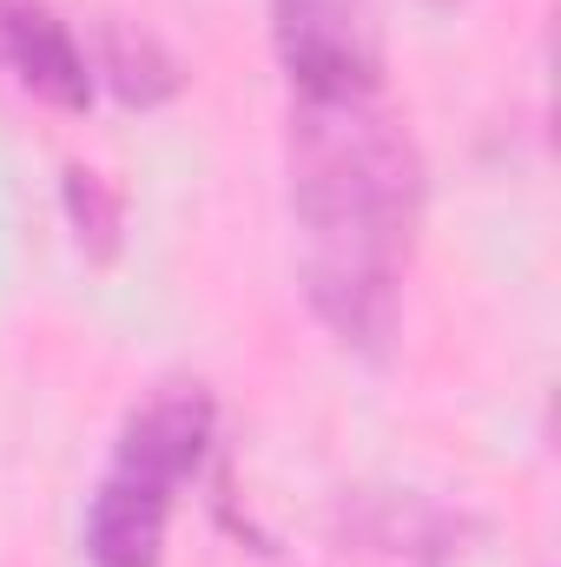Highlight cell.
I'll return each instance as SVG.
<instances>
[{
    "label": "cell",
    "instance_id": "277c9868",
    "mask_svg": "<svg viewBox=\"0 0 561 567\" xmlns=\"http://www.w3.org/2000/svg\"><path fill=\"white\" fill-rule=\"evenodd\" d=\"M165 515H172V488L140 475V468H126V462H113V475L100 482L93 515H86L93 567H159Z\"/></svg>",
    "mask_w": 561,
    "mask_h": 567
},
{
    "label": "cell",
    "instance_id": "5b68a950",
    "mask_svg": "<svg viewBox=\"0 0 561 567\" xmlns=\"http://www.w3.org/2000/svg\"><path fill=\"white\" fill-rule=\"evenodd\" d=\"M205 442H212V410H205V396L178 390V396L145 403L140 416L126 423L120 462H126V468H140V475H152V482H165V488H178V482L198 468Z\"/></svg>",
    "mask_w": 561,
    "mask_h": 567
},
{
    "label": "cell",
    "instance_id": "7a4b0ae2",
    "mask_svg": "<svg viewBox=\"0 0 561 567\" xmlns=\"http://www.w3.org/2000/svg\"><path fill=\"white\" fill-rule=\"evenodd\" d=\"M278 60L297 100L377 93V7L370 0H272Z\"/></svg>",
    "mask_w": 561,
    "mask_h": 567
},
{
    "label": "cell",
    "instance_id": "8992f818",
    "mask_svg": "<svg viewBox=\"0 0 561 567\" xmlns=\"http://www.w3.org/2000/svg\"><path fill=\"white\" fill-rule=\"evenodd\" d=\"M106 73H113V86H120L133 106H152V100H165V93L178 86V73H172V60L152 47V33L133 40V27H106Z\"/></svg>",
    "mask_w": 561,
    "mask_h": 567
},
{
    "label": "cell",
    "instance_id": "3957f363",
    "mask_svg": "<svg viewBox=\"0 0 561 567\" xmlns=\"http://www.w3.org/2000/svg\"><path fill=\"white\" fill-rule=\"evenodd\" d=\"M0 66L47 106L80 113L93 100V73H86L80 40L40 0H0Z\"/></svg>",
    "mask_w": 561,
    "mask_h": 567
},
{
    "label": "cell",
    "instance_id": "6da1fadb",
    "mask_svg": "<svg viewBox=\"0 0 561 567\" xmlns=\"http://www.w3.org/2000/svg\"><path fill=\"white\" fill-rule=\"evenodd\" d=\"M417 158L377 93L297 100L290 212L304 238V290L344 343H384L397 317V265L410 245Z\"/></svg>",
    "mask_w": 561,
    "mask_h": 567
}]
</instances>
